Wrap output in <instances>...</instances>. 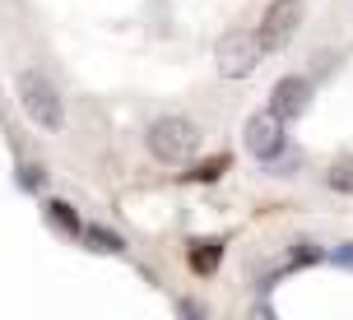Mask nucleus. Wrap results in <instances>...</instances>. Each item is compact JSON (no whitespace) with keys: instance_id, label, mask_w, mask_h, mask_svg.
Masks as SVG:
<instances>
[{"instance_id":"1","label":"nucleus","mask_w":353,"mask_h":320,"mask_svg":"<svg viewBox=\"0 0 353 320\" xmlns=\"http://www.w3.org/2000/svg\"><path fill=\"white\" fill-rule=\"evenodd\" d=\"M19 103L28 111V121L42 125V130H61L65 125V98L56 93V84L47 74H37V70L19 74Z\"/></svg>"},{"instance_id":"2","label":"nucleus","mask_w":353,"mask_h":320,"mask_svg":"<svg viewBox=\"0 0 353 320\" xmlns=\"http://www.w3.org/2000/svg\"><path fill=\"white\" fill-rule=\"evenodd\" d=\"M149 153L163 162H186L195 153V144H200V130H195L186 116H159V121H149Z\"/></svg>"},{"instance_id":"3","label":"nucleus","mask_w":353,"mask_h":320,"mask_svg":"<svg viewBox=\"0 0 353 320\" xmlns=\"http://www.w3.org/2000/svg\"><path fill=\"white\" fill-rule=\"evenodd\" d=\"M261 56H265L261 42L247 28H232V33H223L214 42V65H219V74H228V79H247L261 65Z\"/></svg>"},{"instance_id":"4","label":"nucleus","mask_w":353,"mask_h":320,"mask_svg":"<svg viewBox=\"0 0 353 320\" xmlns=\"http://www.w3.org/2000/svg\"><path fill=\"white\" fill-rule=\"evenodd\" d=\"M302 14H307L302 0H270V10L261 14V28H256L261 52H283V47L293 42V33H298Z\"/></svg>"},{"instance_id":"5","label":"nucleus","mask_w":353,"mask_h":320,"mask_svg":"<svg viewBox=\"0 0 353 320\" xmlns=\"http://www.w3.org/2000/svg\"><path fill=\"white\" fill-rule=\"evenodd\" d=\"M242 144H247L251 158H261V162L279 158V153H283V121L270 111V107L256 111V116L247 121V130H242Z\"/></svg>"},{"instance_id":"6","label":"nucleus","mask_w":353,"mask_h":320,"mask_svg":"<svg viewBox=\"0 0 353 320\" xmlns=\"http://www.w3.org/2000/svg\"><path fill=\"white\" fill-rule=\"evenodd\" d=\"M307 107H312V79L307 74H283L270 89V111L279 121H298V116H307Z\"/></svg>"},{"instance_id":"7","label":"nucleus","mask_w":353,"mask_h":320,"mask_svg":"<svg viewBox=\"0 0 353 320\" xmlns=\"http://www.w3.org/2000/svg\"><path fill=\"white\" fill-rule=\"evenodd\" d=\"M79 232H84V242L98 250V255H121V250H125V237H121V232H112V228H103V223L79 228Z\"/></svg>"},{"instance_id":"8","label":"nucleus","mask_w":353,"mask_h":320,"mask_svg":"<svg viewBox=\"0 0 353 320\" xmlns=\"http://www.w3.org/2000/svg\"><path fill=\"white\" fill-rule=\"evenodd\" d=\"M223 260V242H195L191 246V269L195 274H214Z\"/></svg>"},{"instance_id":"9","label":"nucleus","mask_w":353,"mask_h":320,"mask_svg":"<svg viewBox=\"0 0 353 320\" xmlns=\"http://www.w3.org/2000/svg\"><path fill=\"white\" fill-rule=\"evenodd\" d=\"M47 218H52V228L65 232V237H79V228H84V223H79V213H74L65 200H52V204H47Z\"/></svg>"},{"instance_id":"10","label":"nucleus","mask_w":353,"mask_h":320,"mask_svg":"<svg viewBox=\"0 0 353 320\" xmlns=\"http://www.w3.org/2000/svg\"><path fill=\"white\" fill-rule=\"evenodd\" d=\"M325 186H330V191H339V195H353V158H335V162H330Z\"/></svg>"},{"instance_id":"11","label":"nucleus","mask_w":353,"mask_h":320,"mask_svg":"<svg viewBox=\"0 0 353 320\" xmlns=\"http://www.w3.org/2000/svg\"><path fill=\"white\" fill-rule=\"evenodd\" d=\"M228 167H232V158H228V153H214V158H205V162H200V172H191V177H195V181H214V177H223Z\"/></svg>"},{"instance_id":"12","label":"nucleus","mask_w":353,"mask_h":320,"mask_svg":"<svg viewBox=\"0 0 353 320\" xmlns=\"http://www.w3.org/2000/svg\"><path fill=\"white\" fill-rule=\"evenodd\" d=\"M19 172H23V191H42V186H47V172H42V167H33V162H28V167H19Z\"/></svg>"},{"instance_id":"13","label":"nucleus","mask_w":353,"mask_h":320,"mask_svg":"<svg viewBox=\"0 0 353 320\" xmlns=\"http://www.w3.org/2000/svg\"><path fill=\"white\" fill-rule=\"evenodd\" d=\"M298 246L302 250H293V265H316V260H321V250L312 246V242H298Z\"/></svg>"},{"instance_id":"14","label":"nucleus","mask_w":353,"mask_h":320,"mask_svg":"<svg viewBox=\"0 0 353 320\" xmlns=\"http://www.w3.org/2000/svg\"><path fill=\"white\" fill-rule=\"evenodd\" d=\"M335 265H339V269H353V242L335 246Z\"/></svg>"}]
</instances>
